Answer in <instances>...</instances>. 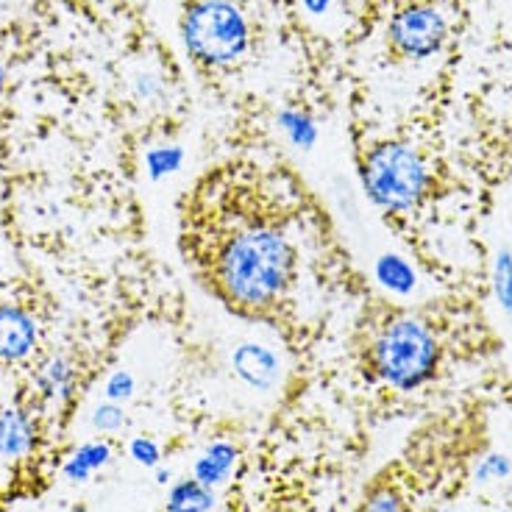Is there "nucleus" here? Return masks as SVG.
<instances>
[{
  "label": "nucleus",
  "mask_w": 512,
  "mask_h": 512,
  "mask_svg": "<svg viewBox=\"0 0 512 512\" xmlns=\"http://www.w3.org/2000/svg\"><path fill=\"white\" fill-rule=\"evenodd\" d=\"M128 457L142 468H159L162 465V448L154 437H134L128 443Z\"/></svg>",
  "instance_id": "20"
},
{
  "label": "nucleus",
  "mask_w": 512,
  "mask_h": 512,
  "mask_svg": "<svg viewBox=\"0 0 512 512\" xmlns=\"http://www.w3.org/2000/svg\"><path fill=\"white\" fill-rule=\"evenodd\" d=\"M290 240L273 226H248L220 248L215 279L223 298L237 309H270L293 279Z\"/></svg>",
  "instance_id": "1"
},
{
  "label": "nucleus",
  "mask_w": 512,
  "mask_h": 512,
  "mask_svg": "<svg viewBox=\"0 0 512 512\" xmlns=\"http://www.w3.org/2000/svg\"><path fill=\"white\" fill-rule=\"evenodd\" d=\"M3 84H6V67L0 62V92H3Z\"/></svg>",
  "instance_id": "24"
},
{
  "label": "nucleus",
  "mask_w": 512,
  "mask_h": 512,
  "mask_svg": "<svg viewBox=\"0 0 512 512\" xmlns=\"http://www.w3.org/2000/svg\"><path fill=\"white\" fill-rule=\"evenodd\" d=\"M184 42L204 64H229L248 48V26L240 9L229 0L198 3L184 23Z\"/></svg>",
  "instance_id": "4"
},
{
  "label": "nucleus",
  "mask_w": 512,
  "mask_h": 512,
  "mask_svg": "<svg viewBox=\"0 0 512 512\" xmlns=\"http://www.w3.org/2000/svg\"><path fill=\"white\" fill-rule=\"evenodd\" d=\"M115 457L112 446L106 440H90V443H81V446L67 457V462L62 465V476L67 482H90L95 471L106 468Z\"/></svg>",
  "instance_id": "10"
},
{
  "label": "nucleus",
  "mask_w": 512,
  "mask_h": 512,
  "mask_svg": "<svg viewBox=\"0 0 512 512\" xmlns=\"http://www.w3.org/2000/svg\"><path fill=\"white\" fill-rule=\"evenodd\" d=\"M37 320L26 309L0 307V362H23L37 348Z\"/></svg>",
  "instance_id": "6"
},
{
  "label": "nucleus",
  "mask_w": 512,
  "mask_h": 512,
  "mask_svg": "<svg viewBox=\"0 0 512 512\" xmlns=\"http://www.w3.org/2000/svg\"><path fill=\"white\" fill-rule=\"evenodd\" d=\"M512 474V460L507 454H487L479 460L474 471V482L487 485V482H499Z\"/></svg>",
  "instance_id": "19"
},
{
  "label": "nucleus",
  "mask_w": 512,
  "mask_h": 512,
  "mask_svg": "<svg viewBox=\"0 0 512 512\" xmlns=\"http://www.w3.org/2000/svg\"><path fill=\"white\" fill-rule=\"evenodd\" d=\"M167 512H209L215 510V490L198 479H179L167 490Z\"/></svg>",
  "instance_id": "11"
},
{
  "label": "nucleus",
  "mask_w": 512,
  "mask_h": 512,
  "mask_svg": "<svg viewBox=\"0 0 512 512\" xmlns=\"http://www.w3.org/2000/svg\"><path fill=\"white\" fill-rule=\"evenodd\" d=\"M181 162H184V151H181L179 145H159V148H151L148 156H145L148 176L154 181L173 176L181 167Z\"/></svg>",
  "instance_id": "15"
},
{
  "label": "nucleus",
  "mask_w": 512,
  "mask_h": 512,
  "mask_svg": "<svg viewBox=\"0 0 512 512\" xmlns=\"http://www.w3.org/2000/svg\"><path fill=\"white\" fill-rule=\"evenodd\" d=\"M173 482V471L170 468H156V485H170Z\"/></svg>",
  "instance_id": "23"
},
{
  "label": "nucleus",
  "mask_w": 512,
  "mask_h": 512,
  "mask_svg": "<svg viewBox=\"0 0 512 512\" xmlns=\"http://www.w3.org/2000/svg\"><path fill=\"white\" fill-rule=\"evenodd\" d=\"M279 126L287 131V137H290L295 148L309 151L318 142V126H315V120L304 115V112H298V109H284V112H279Z\"/></svg>",
  "instance_id": "14"
},
{
  "label": "nucleus",
  "mask_w": 512,
  "mask_h": 512,
  "mask_svg": "<svg viewBox=\"0 0 512 512\" xmlns=\"http://www.w3.org/2000/svg\"><path fill=\"white\" fill-rule=\"evenodd\" d=\"M440 512H462V510H457V507H448V510H440Z\"/></svg>",
  "instance_id": "25"
},
{
  "label": "nucleus",
  "mask_w": 512,
  "mask_h": 512,
  "mask_svg": "<svg viewBox=\"0 0 512 512\" xmlns=\"http://www.w3.org/2000/svg\"><path fill=\"white\" fill-rule=\"evenodd\" d=\"M134 376L128 371H115L109 379H106V384H103V396H106V401H115V404H123V401H128V398L134 396Z\"/></svg>",
  "instance_id": "21"
},
{
  "label": "nucleus",
  "mask_w": 512,
  "mask_h": 512,
  "mask_svg": "<svg viewBox=\"0 0 512 512\" xmlns=\"http://www.w3.org/2000/svg\"><path fill=\"white\" fill-rule=\"evenodd\" d=\"M493 290L504 312H512V254L510 248H501L493 270Z\"/></svg>",
  "instance_id": "16"
},
{
  "label": "nucleus",
  "mask_w": 512,
  "mask_h": 512,
  "mask_svg": "<svg viewBox=\"0 0 512 512\" xmlns=\"http://www.w3.org/2000/svg\"><path fill=\"white\" fill-rule=\"evenodd\" d=\"M362 184L373 204L384 212H407L426 192L421 156L401 142L376 145L362 162Z\"/></svg>",
  "instance_id": "3"
},
{
  "label": "nucleus",
  "mask_w": 512,
  "mask_h": 512,
  "mask_svg": "<svg viewBox=\"0 0 512 512\" xmlns=\"http://www.w3.org/2000/svg\"><path fill=\"white\" fill-rule=\"evenodd\" d=\"M126 426V412H123V404H115V401H106L101 407L92 410V429H98L103 435H115Z\"/></svg>",
  "instance_id": "18"
},
{
  "label": "nucleus",
  "mask_w": 512,
  "mask_h": 512,
  "mask_svg": "<svg viewBox=\"0 0 512 512\" xmlns=\"http://www.w3.org/2000/svg\"><path fill=\"white\" fill-rule=\"evenodd\" d=\"M209 512H215V510H209Z\"/></svg>",
  "instance_id": "26"
},
{
  "label": "nucleus",
  "mask_w": 512,
  "mask_h": 512,
  "mask_svg": "<svg viewBox=\"0 0 512 512\" xmlns=\"http://www.w3.org/2000/svg\"><path fill=\"white\" fill-rule=\"evenodd\" d=\"M304 6H307L312 14H323L332 6V0H304Z\"/></svg>",
  "instance_id": "22"
},
{
  "label": "nucleus",
  "mask_w": 512,
  "mask_h": 512,
  "mask_svg": "<svg viewBox=\"0 0 512 512\" xmlns=\"http://www.w3.org/2000/svg\"><path fill=\"white\" fill-rule=\"evenodd\" d=\"M373 368L396 390H415L432 379L437 343L421 320H393L373 343Z\"/></svg>",
  "instance_id": "2"
},
{
  "label": "nucleus",
  "mask_w": 512,
  "mask_h": 512,
  "mask_svg": "<svg viewBox=\"0 0 512 512\" xmlns=\"http://www.w3.org/2000/svg\"><path fill=\"white\" fill-rule=\"evenodd\" d=\"M37 446L34 418L20 407L0 410V460H23Z\"/></svg>",
  "instance_id": "8"
},
{
  "label": "nucleus",
  "mask_w": 512,
  "mask_h": 512,
  "mask_svg": "<svg viewBox=\"0 0 512 512\" xmlns=\"http://www.w3.org/2000/svg\"><path fill=\"white\" fill-rule=\"evenodd\" d=\"M237 460H240V448L229 443V440H215L192 462V479H198L201 485L215 490V487L229 482Z\"/></svg>",
  "instance_id": "9"
},
{
  "label": "nucleus",
  "mask_w": 512,
  "mask_h": 512,
  "mask_svg": "<svg viewBox=\"0 0 512 512\" xmlns=\"http://www.w3.org/2000/svg\"><path fill=\"white\" fill-rule=\"evenodd\" d=\"M39 390L48 401H67L73 396V384H76V371L64 357H53L42 365L37 376Z\"/></svg>",
  "instance_id": "12"
},
{
  "label": "nucleus",
  "mask_w": 512,
  "mask_h": 512,
  "mask_svg": "<svg viewBox=\"0 0 512 512\" xmlns=\"http://www.w3.org/2000/svg\"><path fill=\"white\" fill-rule=\"evenodd\" d=\"M448 37V23L435 6H410L390 20V42L401 56L429 59Z\"/></svg>",
  "instance_id": "5"
},
{
  "label": "nucleus",
  "mask_w": 512,
  "mask_h": 512,
  "mask_svg": "<svg viewBox=\"0 0 512 512\" xmlns=\"http://www.w3.org/2000/svg\"><path fill=\"white\" fill-rule=\"evenodd\" d=\"M376 279L390 293L407 295L415 287V270L410 268V262H404L398 254H384L376 259Z\"/></svg>",
  "instance_id": "13"
},
{
  "label": "nucleus",
  "mask_w": 512,
  "mask_h": 512,
  "mask_svg": "<svg viewBox=\"0 0 512 512\" xmlns=\"http://www.w3.org/2000/svg\"><path fill=\"white\" fill-rule=\"evenodd\" d=\"M231 365H234V373L259 393H270L279 384V357L259 343L237 346Z\"/></svg>",
  "instance_id": "7"
},
{
  "label": "nucleus",
  "mask_w": 512,
  "mask_h": 512,
  "mask_svg": "<svg viewBox=\"0 0 512 512\" xmlns=\"http://www.w3.org/2000/svg\"><path fill=\"white\" fill-rule=\"evenodd\" d=\"M357 512H410L407 501L398 493L396 487H376L371 490L365 501L359 504Z\"/></svg>",
  "instance_id": "17"
}]
</instances>
